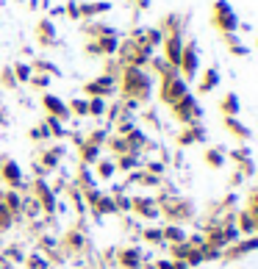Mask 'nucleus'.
<instances>
[{"label": "nucleus", "instance_id": "1", "mask_svg": "<svg viewBox=\"0 0 258 269\" xmlns=\"http://www.w3.org/2000/svg\"><path fill=\"white\" fill-rule=\"evenodd\" d=\"M122 94L136 103L150 100V94H153L150 75L142 70V67H125V72H122Z\"/></svg>", "mask_w": 258, "mask_h": 269}, {"label": "nucleus", "instance_id": "2", "mask_svg": "<svg viewBox=\"0 0 258 269\" xmlns=\"http://www.w3.org/2000/svg\"><path fill=\"white\" fill-rule=\"evenodd\" d=\"M158 214H164V217L169 219V222L183 225V222H189V219H194V214H197V208H194V203H192L189 197L161 195V197H158Z\"/></svg>", "mask_w": 258, "mask_h": 269}, {"label": "nucleus", "instance_id": "3", "mask_svg": "<svg viewBox=\"0 0 258 269\" xmlns=\"http://www.w3.org/2000/svg\"><path fill=\"white\" fill-rule=\"evenodd\" d=\"M120 56H122V61H125L128 67H142V64H147V61L153 59V47L147 45L145 33L139 31V33H133V36H131V42L122 45Z\"/></svg>", "mask_w": 258, "mask_h": 269}, {"label": "nucleus", "instance_id": "4", "mask_svg": "<svg viewBox=\"0 0 258 269\" xmlns=\"http://www.w3.org/2000/svg\"><path fill=\"white\" fill-rule=\"evenodd\" d=\"M183 94H189V86H186V81L181 78L178 70H169L167 75H161V92H158L161 103L172 106V103H178Z\"/></svg>", "mask_w": 258, "mask_h": 269}, {"label": "nucleus", "instance_id": "5", "mask_svg": "<svg viewBox=\"0 0 258 269\" xmlns=\"http://www.w3.org/2000/svg\"><path fill=\"white\" fill-rule=\"evenodd\" d=\"M214 28H220L222 33H236L239 31V17H236L233 6L228 0H216L214 3V17H211Z\"/></svg>", "mask_w": 258, "mask_h": 269}, {"label": "nucleus", "instance_id": "6", "mask_svg": "<svg viewBox=\"0 0 258 269\" xmlns=\"http://www.w3.org/2000/svg\"><path fill=\"white\" fill-rule=\"evenodd\" d=\"M172 114L183 125H194V122L203 120V108H200V103L194 100V94H183L178 103H172Z\"/></svg>", "mask_w": 258, "mask_h": 269}, {"label": "nucleus", "instance_id": "7", "mask_svg": "<svg viewBox=\"0 0 258 269\" xmlns=\"http://www.w3.org/2000/svg\"><path fill=\"white\" fill-rule=\"evenodd\" d=\"M197 70H200L197 45L189 42V45H183V53H181V61H178V72H183L181 75L183 81H194V78H197Z\"/></svg>", "mask_w": 258, "mask_h": 269}, {"label": "nucleus", "instance_id": "8", "mask_svg": "<svg viewBox=\"0 0 258 269\" xmlns=\"http://www.w3.org/2000/svg\"><path fill=\"white\" fill-rule=\"evenodd\" d=\"M255 250H258V233H253V236H247L242 241H233L230 247H225V250H222V258H225V261H239V258H244V255H250Z\"/></svg>", "mask_w": 258, "mask_h": 269}, {"label": "nucleus", "instance_id": "9", "mask_svg": "<svg viewBox=\"0 0 258 269\" xmlns=\"http://www.w3.org/2000/svg\"><path fill=\"white\" fill-rule=\"evenodd\" d=\"M0 181L6 186H11V189H23L25 186L23 169H19V164L14 158H3V161H0Z\"/></svg>", "mask_w": 258, "mask_h": 269}, {"label": "nucleus", "instance_id": "10", "mask_svg": "<svg viewBox=\"0 0 258 269\" xmlns=\"http://www.w3.org/2000/svg\"><path fill=\"white\" fill-rule=\"evenodd\" d=\"M114 89H117V81H114L111 75H100V78H94V81H86L84 92L89 94V98H106V94H114Z\"/></svg>", "mask_w": 258, "mask_h": 269}, {"label": "nucleus", "instance_id": "11", "mask_svg": "<svg viewBox=\"0 0 258 269\" xmlns=\"http://www.w3.org/2000/svg\"><path fill=\"white\" fill-rule=\"evenodd\" d=\"M33 191H36V203H39V208L47 211V214L56 211V195H53V189L45 183V178H36V181H33Z\"/></svg>", "mask_w": 258, "mask_h": 269}, {"label": "nucleus", "instance_id": "12", "mask_svg": "<svg viewBox=\"0 0 258 269\" xmlns=\"http://www.w3.org/2000/svg\"><path fill=\"white\" fill-rule=\"evenodd\" d=\"M161 45H164V59L175 67V70H178V61H181V53H183V39H181V33H167Z\"/></svg>", "mask_w": 258, "mask_h": 269}, {"label": "nucleus", "instance_id": "13", "mask_svg": "<svg viewBox=\"0 0 258 269\" xmlns=\"http://www.w3.org/2000/svg\"><path fill=\"white\" fill-rule=\"evenodd\" d=\"M117 50H120L117 36H100V39H94V42L86 45V53H89V56H114Z\"/></svg>", "mask_w": 258, "mask_h": 269}, {"label": "nucleus", "instance_id": "14", "mask_svg": "<svg viewBox=\"0 0 258 269\" xmlns=\"http://www.w3.org/2000/svg\"><path fill=\"white\" fill-rule=\"evenodd\" d=\"M42 106H45V111H47V117H56V120H70V108H67V103L61 100V98H56V94H50L47 92L45 98H42Z\"/></svg>", "mask_w": 258, "mask_h": 269}, {"label": "nucleus", "instance_id": "15", "mask_svg": "<svg viewBox=\"0 0 258 269\" xmlns=\"http://www.w3.org/2000/svg\"><path fill=\"white\" fill-rule=\"evenodd\" d=\"M61 247H64V253L78 255V253L86 247V236L78 230V227H72V230H67V233H64V239H61Z\"/></svg>", "mask_w": 258, "mask_h": 269}, {"label": "nucleus", "instance_id": "16", "mask_svg": "<svg viewBox=\"0 0 258 269\" xmlns=\"http://www.w3.org/2000/svg\"><path fill=\"white\" fill-rule=\"evenodd\" d=\"M222 125H225L228 133H230V136H236L239 142H250V139H253V130L244 125L239 117H225V120H222Z\"/></svg>", "mask_w": 258, "mask_h": 269}, {"label": "nucleus", "instance_id": "17", "mask_svg": "<svg viewBox=\"0 0 258 269\" xmlns=\"http://www.w3.org/2000/svg\"><path fill=\"white\" fill-rule=\"evenodd\" d=\"M117 258L125 269H142V250L139 247H120Z\"/></svg>", "mask_w": 258, "mask_h": 269}, {"label": "nucleus", "instance_id": "18", "mask_svg": "<svg viewBox=\"0 0 258 269\" xmlns=\"http://www.w3.org/2000/svg\"><path fill=\"white\" fill-rule=\"evenodd\" d=\"M131 208L136 214H142V217H147V219L158 217V203H155L153 197H133L131 200Z\"/></svg>", "mask_w": 258, "mask_h": 269}, {"label": "nucleus", "instance_id": "19", "mask_svg": "<svg viewBox=\"0 0 258 269\" xmlns=\"http://www.w3.org/2000/svg\"><path fill=\"white\" fill-rule=\"evenodd\" d=\"M203 139H206V128H203L200 122H194V125H189V128L178 136V144H181V147H189V144L203 142Z\"/></svg>", "mask_w": 258, "mask_h": 269}, {"label": "nucleus", "instance_id": "20", "mask_svg": "<svg viewBox=\"0 0 258 269\" xmlns=\"http://www.w3.org/2000/svg\"><path fill=\"white\" fill-rule=\"evenodd\" d=\"M220 111H222V117H239V114H242L239 94H236V92L222 94V100H220Z\"/></svg>", "mask_w": 258, "mask_h": 269}, {"label": "nucleus", "instance_id": "21", "mask_svg": "<svg viewBox=\"0 0 258 269\" xmlns=\"http://www.w3.org/2000/svg\"><path fill=\"white\" fill-rule=\"evenodd\" d=\"M216 86H220V70H216V67H208V70L203 72L197 89H200V94H208V92H214Z\"/></svg>", "mask_w": 258, "mask_h": 269}, {"label": "nucleus", "instance_id": "22", "mask_svg": "<svg viewBox=\"0 0 258 269\" xmlns=\"http://www.w3.org/2000/svg\"><path fill=\"white\" fill-rule=\"evenodd\" d=\"M89 208L94 211V219H97V217H103V214H114V211H117V205H114V197H108V195L100 191L97 200H94Z\"/></svg>", "mask_w": 258, "mask_h": 269}, {"label": "nucleus", "instance_id": "23", "mask_svg": "<svg viewBox=\"0 0 258 269\" xmlns=\"http://www.w3.org/2000/svg\"><path fill=\"white\" fill-rule=\"evenodd\" d=\"M78 9H81V20H89L111 11V3H106V0H100V3H78Z\"/></svg>", "mask_w": 258, "mask_h": 269}, {"label": "nucleus", "instance_id": "24", "mask_svg": "<svg viewBox=\"0 0 258 269\" xmlns=\"http://www.w3.org/2000/svg\"><path fill=\"white\" fill-rule=\"evenodd\" d=\"M36 39H39V45H53L56 42V25L50 23V20H42L39 23V28H36Z\"/></svg>", "mask_w": 258, "mask_h": 269}, {"label": "nucleus", "instance_id": "25", "mask_svg": "<svg viewBox=\"0 0 258 269\" xmlns=\"http://www.w3.org/2000/svg\"><path fill=\"white\" fill-rule=\"evenodd\" d=\"M81 161L86 164V167H92V164L100 161V144H92V142H81Z\"/></svg>", "mask_w": 258, "mask_h": 269}, {"label": "nucleus", "instance_id": "26", "mask_svg": "<svg viewBox=\"0 0 258 269\" xmlns=\"http://www.w3.org/2000/svg\"><path fill=\"white\" fill-rule=\"evenodd\" d=\"M203 161H206L211 169H222L225 167V150L222 147H208L206 153H203Z\"/></svg>", "mask_w": 258, "mask_h": 269}, {"label": "nucleus", "instance_id": "27", "mask_svg": "<svg viewBox=\"0 0 258 269\" xmlns=\"http://www.w3.org/2000/svg\"><path fill=\"white\" fill-rule=\"evenodd\" d=\"M161 236H164V241H169V244H178V241H186V230H183L181 225H164L161 227Z\"/></svg>", "mask_w": 258, "mask_h": 269}, {"label": "nucleus", "instance_id": "28", "mask_svg": "<svg viewBox=\"0 0 258 269\" xmlns=\"http://www.w3.org/2000/svg\"><path fill=\"white\" fill-rule=\"evenodd\" d=\"M222 39H225V47L233 53V56H247V53H250V47L242 45V39L236 36V33H222Z\"/></svg>", "mask_w": 258, "mask_h": 269}, {"label": "nucleus", "instance_id": "29", "mask_svg": "<svg viewBox=\"0 0 258 269\" xmlns=\"http://www.w3.org/2000/svg\"><path fill=\"white\" fill-rule=\"evenodd\" d=\"M84 31L89 33V36H94V39H100V36H117V31H114L111 25H100V23H86Z\"/></svg>", "mask_w": 258, "mask_h": 269}, {"label": "nucleus", "instance_id": "30", "mask_svg": "<svg viewBox=\"0 0 258 269\" xmlns=\"http://www.w3.org/2000/svg\"><path fill=\"white\" fill-rule=\"evenodd\" d=\"M236 219H239V225H236V227H239V233H244V236H253V233H255V219H253V214L244 208Z\"/></svg>", "mask_w": 258, "mask_h": 269}, {"label": "nucleus", "instance_id": "31", "mask_svg": "<svg viewBox=\"0 0 258 269\" xmlns=\"http://www.w3.org/2000/svg\"><path fill=\"white\" fill-rule=\"evenodd\" d=\"M61 156H64V147H50L47 153H42V164H45V169H56L58 167V161H61ZM42 169V172H45Z\"/></svg>", "mask_w": 258, "mask_h": 269}, {"label": "nucleus", "instance_id": "32", "mask_svg": "<svg viewBox=\"0 0 258 269\" xmlns=\"http://www.w3.org/2000/svg\"><path fill=\"white\" fill-rule=\"evenodd\" d=\"M3 205H6V208H9L11 214H14V217H17V214L23 211V197H19L14 189H9V191L3 195Z\"/></svg>", "mask_w": 258, "mask_h": 269}, {"label": "nucleus", "instance_id": "33", "mask_svg": "<svg viewBox=\"0 0 258 269\" xmlns=\"http://www.w3.org/2000/svg\"><path fill=\"white\" fill-rule=\"evenodd\" d=\"M42 128H45V133H47V136H56V139H61V136L67 133V130H64V122L56 120V117H47V122H45Z\"/></svg>", "mask_w": 258, "mask_h": 269}, {"label": "nucleus", "instance_id": "34", "mask_svg": "<svg viewBox=\"0 0 258 269\" xmlns=\"http://www.w3.org/2000/svg\"><path fill=\"white\" fill-rule=\"evenodd\" d=\"M225 158H233L236 164H247V161H253V156H250V147H236V150H228Z\"/></svg>", "mask_w": 258, "mask_h": 269}, {"label": "nucleus", "instance_id": "35", "mask_svg": "<svg viewBox=\"0 0 258 269\" xmlns=\"http://www.w3.org/2000/svg\"><path fill=\"white\" fill-rule=\"evenodd\" d=\"M86 114L103 117V114H106V100H103V98H92L89 103H86Z\"/></svg>", "mask_w": 258, "mask_h": 269}, {"label": "nucleus", "instance_id": "36", "mask_svg": "<svg viewBox=\"0 0 258 269\" xmlns=\"http://www.w3.org/2000/svg\"><path fill=\"white\" fill-rule=\"evenodd\" d=\"M114 167H117V169H136V167H139V156H133V153H128V156H120Z\"/></svg>", "mask_w": 258, "mask_h": 269}, {"label": "nucleus", "instance_id": "37", "mask_svg": "<svg viewBox=\"0 0 258 269\" xmlns=\"http://www.w3.org/2000/svg\"><path fill=\"white\" fill-rule=\"evenodd\" d=\"M14 70V78H17V84H25V81H31V75H33V70L28 64H14L11 67Z\"/></svg>", "mask_w": 258, "mask_h": 269}, {"label": "nucleus", "instance_id": "38", "mask_svg": "<svg viewBox=\"0 0 258 269\" xmlns=\"http://www.w3.org/2000/svg\"><path fill=\"white\" fill-rule=\"evenodd\" d=\"M142 239H145V241H150V244H164L161 227H147V230H142Z\"/></svg>", "mask_w": 258, "mask_h": 269}, {"label": "nucleus", "instance_id": "39", "mask_svg": "<svg viewBox=\"0 0 258 269\" xmlns=\"http://www.w3.org/2000/svg\"><path fill=\"white\" fill-rule=\"evenodd\" d=\"M11 222H14V214H11L3 203H0V233H3V230H9Z\"/></svg>", "mask_w": 258, "mask_h": 269}, {"label": "nucleus", "instance_id": "40", "mask_svg": "<svg viewBox=\"0 0 258 269\" xmlns=\"http://www.w3.org/2000/svg\"><path fill=\"white\" fill-rule=\"evenodd\" d=\"M0 84L6 89H17V78H14V70H11V67H6V70L0 72Z\"/></svg>", "mask_w": 258, "mask_h": 269}, {"label": "nucleus", "instance_id": "41", "mask_svg": "<svg viewBox=\"0 0 258 269\" xmlns=\"http://www.w3.org/2000/svg\"><path fill=\"white\" fill-rule=\"evenodd\" d=\"M97 172H100V178H111L117 172V167H114V161H97Z\"/></svg>", "mask_w": 258, "mask_h": 269}, {"label": "nucleus", "instance_id": "42", "mask_svg": "<svg viewBox=\"0 0 258 269\" xmlns=\"http://www.w3.org/2000/svg\"><path fill=\"white\" fill-rule=\"evenodd\" d=\"M25 264H28V269H45V261L39 253H31L28 258H25Z\"/></svg>", "mask_w": 258, "mask_h": 269}, {"label": "nucleus", "instance_id": "43", "mask_svg": "<svg viewBox=\"0 0 258 269\" xmlns=\"http://www.w3.org/2000/svg\"><path fill=\"white\" fill-rule=\"evenodd\" d=\"M31 84L36 89H47L50 86V75H31Z\"/></svg>", "mask_w": 258, "mask_h": 269}, {"label": "nucleus", "instance_id": "44", "mask_svg": "<svg viewBox=\"0 0 258 269\" xmlns=\"http://www.w3.org/2000/svg\"><path fill=\"white\" fill-rule=\"evenodd\" d=\"M33 67H39V70H45L47 75H61V70H58L56 64H50V61H36V64H33Z\"/></svg>", "mask_w": 258, "mask_h": 269}, {"label": "nucleus", "instance_id": "45", "mask_svg": "<svg viewBox=\"0 0 258 269\" xmlns=\"http://www.w3.org/2000/svg\"><path fill=\"white\" fill-rule=\"evenodd\" d=\"M67 108H70L72 114L84 117V114H86V100H72V103H70V106H67Z\"/></svg>", "mask_w": 258, "mask_h": 269}, {"label": "nucleus", "instance_id": "46", "mask_svg": "<svg viewBox=\"0 0 258 269\" xmlns=\"http://www.w3.org/2000/svg\"><path fill=\"white\" fill-rule=\"evenodd\" d=\"M108 139V133H106V130H92V133H89V139H86V142H92V144H103Z\"/></svg>", "mask_w": 258, "mask_h": 269}, {"label": "nucleus", "instance_id": "47", "mask_svg": "<svg viewBox=\"0 0 258 269\" xmlns=\"http://www.w3.org/2000/svg\"><path fill=\"white\" fill-rule=\"evenodd\" d=\"M114 205H117V208H122V211H131V200H128L125 195L114 197Z\"/></svg>", "mask_w": 258, "mask_h": 269}, {"label": "nucleus", "instance_id": "48", "mask_svg": "<svg viewBox=\"0 0 258 269\" xmlns=\"http://www.w3.org/2000/svg\"><path fill=\"white\" fill-rule=\"evenodd\" d=\"M67 14H70L72 20H81V9H78V3H67Z\"/></svg>", "mask_w": 258, "mask_h": 269}, {"label": "nucleus", "instance_id": "49", "mask_svg": "<svg viewBox=\"0 0 258 269\" xmlns=\"http://www.w3.org/2000/svg\"><path fill=\"white\" fill-rule=\"evenodd\" d=\"M155 269H175V261H155Z\"/></svg>", "mask_w": 258, "mask_h": 269}, {"label": "nucleus", "instance_id": "50", "mask_svg": "<svg viewBox=\"0 0 258 269\" xmlns=\"http://www.w3.org/2000/svg\"><path fill=\"white\" fill-rule=\"evenodd\" d=\"M45 136H47L45 128H33V130H31V139H45Z\"/></svg>", "mask_w": 258, "mask_h": 269}, {"label": "nucleus", "instance_id": "51", "mask_svg": "<svg viewBox=\"0 0 258 269\" xmlns=\"http://www.w3.org/2000/svg\"><path fill=\"white\" fill-rule=\"evenodd\" d=\"M242 181H244V178L239 175V172H233V178H230V186H239Z\"/></svg>", "mask_w": 258, "mask_h": 269}, {"label": "nucleus", "instance_id": "52", "mask_svg": "<svg viewBox=\"0 0 258 269\" xmlns=\"http://www.w3.org/2000/svg\"><path fill=\"white\" fill-rule=\"evenodd\" d=\"M247 208H258V191H255V195H253V197H250V203H247Z\"/></svg>", "mask_w": 258, "mask_h": 269}, {"label": "nucleus", "instance_id": "53", "mask_svg": "<svg viewBox=\"0 0 258 269\" xmlns=\"http://www.w3.org/2000/svg\"><path fill=\"white\" fill-rule=\"evenodd\" d=\"M133 3H136L139 9H150V0H133Z\"/></svg>", "mask_w": 258, "mask_h": 269}, {"label": "nucleus", "instance_id": "54", "mask_svg": "<svg viewBox=\"0 0 258 269\" xmlns=\"http://www.w3.org/2000/svg\"><path fill=\"white\" fill-rule=\"evenodd\" d=\"M250 214H253V219H255V233H258V208H247Z\"/></svg>", "mask_w": 258, "mask_h": 269}, {"label": "nucleus", "instance_id": "55", "mask_svg": "<svg viewBox=\"0 0 258 269\" xmlns=\"http://www.w3.org/2000/svg\"><path fill=\"white\" fill-rule=\"evenodd\" d=\"M175 269H189V266L183 264V261H175Z\"/></svg>", "mask_w": 258, "mask_h": 269}, {"label": "nucleus", "instance_id": "56", "mask_svg": "<svg viewBox=\"0 0 258 269\" xmlns=\"http://www.w3.org/2000/svg\"><path fill=\"white\" fill-rule=\"evenodd\" d=\"M6 125V120H3V114H0V128H3Z\"/></svg>", "mask_w": 258, "mask_h": 269}, {"label": "nucleus", "instance_id": "57", "mask_svg": "<svg viewBox=\"0 0 258 269\" xmlns=\"http://www.w3.org/2000/svg\"><path fill=\"white\" fill-rule=\"evenodd\" d=\"M255 45H258V39H255Z\"/></svg>", "mask_w": 258, "mask_h": 269}, {"label": "nucleus", "instance_id": "58", "mask_svg": "<svg viewBox=\"0 0 258 269\" xmlns=\"http://www.w3.org/2000/svg\"><path fill=\"white\" fill-rule=\"evenodd\" d=\"M255 178H258V172H255Z\"/></svg>", "mask_w": 258, "mask_h": 269}]
</instances>
